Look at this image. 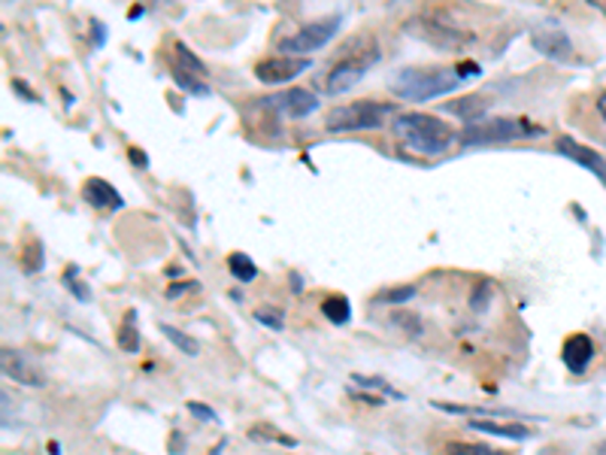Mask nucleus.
Wrapping results in <instances>:
<instances>
[{
    "instance_id": "f257e3e1",
    "label": "nucleus",
    "mask_w": 606,
    "mask_h": 455,
    "mask_svg": "<svg viewBox=\"0 0 606 455\" xmlns=\"http://www.w3.org/2000/svg\"><path fill=\"white\" fill-rule=\"evenodd\" d=\"M470 73H479V67L474 61L458 67H440V65H425V67H400L388 77V91L397 95L400 100H413V103H425V100L443 98V95H453L455 89H461L464 79Z\"/></svg>"
},
{
    "instance_id": "f03ea898",
    "label": "nucleus",
    "mask_w": 606,
    "mask_h": 455,
    "mask_svg": "<svg viewBox=\"0 0 606 455\" xmlns=\"http://www.w3.org/2000/svg\"><path fill=\"white\" fill-rule=\"evenodd\" d=\"M395 137L397 144L407 146L413 152L437 158L446 156L461 140V131L430 112H400L395 119Z\"/></svg>"
},
{
    "instance_id": "7ed1b4c3",
    "label": "nucleus",
    "mask_w": 606,
    "mask_h": 455,
    "mask_svg": "<svg viewBox=\"0 0 606 455\" xmlns=\"http://www.w3.org/2000/svg\"><path fill=\"white\" fill-rule=\"evenodd\" d=\"M379 61V43H376L374 37H355L349 43L342 46L337 58H334V65L325 70V77L319 79L321 91H328V95H342V91H349L352 86H358L364 77H367V70Z\"/></svg>"
},
{
    "instance_id": "20e7f679",
    "label": "nucleus",
    "mask_w": 606,
    "mask_h": 455,
    "mask_svg": "<svg viewBox=\"0 0 606 455\" xmlns=\"http://www.w3.org/2000/svg\"><path fill=\"white\" fill-rule=\"evenodd\" d=\"M546 128L530 119H521V116H497V119H488V122H470L461 131L464 146H485V144H513V140H534V137H543Z\"/></svg>"
},
{
    "instance_id": "39448f33",
    "label": "nucleus",
    "mask_w": 606,
    "mask_h": 455,
    "mask_svg": "<svg viewBox=\"0 0 606 455\" xmlns=\"http://www.w3.org/2000/svg\"><path fill=\"white\" fill-rule=\"evenodd\" d=\"M391 107L379 103V100H352V103H342L334 107L325 116V128L334 133H352V131H370V128H383L388 119Z\"/></svg>"
},
{
    "instance_id": "423d86ee",
    "label": "nucleus",
    "mask_w": 606,
    "mask_h": 455,
    "mask_svg": "<svg viewBox=\"0 0 606 455\" xmlns=\"http://www.w3.org/2000/svg\"><path fill=\"white\" fill-rule=\"evenodd\" d=\"M413 28H419L416 37L421 40H428L430 46H437V49H449V52H458L464 46H470L476 40V33H470L461 24H455L453 19H446L443 12H428V16H419V22L413 24Z\"/></svg>"
},
{
    "instance_id": "0eeeda50",
    "label": "nucleus",
    "mask_w": 606,
    "mask_h": 455,
    "mask_svg": "<svg viewBox=\"0 0 606 455\" xmlns=\"http://www.w3.org/2000/svg\"><path fill=\"white\" fill-rule=\"evenodd\" d=\"M173 56H170V73L177 79L179 89H186L188 95H210V86H207V67L203 61H198V56L182 43H173Z\"/></svg>"
},
{
    "instance_id": "6e6552de",
    "label": "nucleus",
    "mask_w": 606,
    "mask_h": 455,
    "mask_svg": "<svg viewBox=\"0 0 606 455\" xmlns=\"http://www.w3.org/2000/svg\"><path fill=\"white\" fill-rule=\"evenodd\" d=\"M342 19L340 16H328V19H319V22L304 24L300 31H295L291 37H286L279 49L286 56H307V52H316L321 46H328V40H334V33L340 31Z\"/></svg>"
},
{
    "instance_id": "1a4fd4ad",
    "label": "nucleus",
    "mask_w": 606,
    "mask_h": 455,
    "mask_svg": "<svg viewBox=\"0 0 606 455\" xmlns=\"http://www.w3.org/2000/svg\"><path fill=\"white\" fill-rule=\"evenodd\" d=\"M309 65H312V61L304 56H270L261 58V61L255 65V77L261 79L265 86H282V82L298 79Z\"/></svg>"
},
{
    "instance_id": "9d476101",
    "label": "nucleus",
    "mask_w": 606,
    "mask_h": 455,
    "mask_svg": "<svg viewBox=\"0 0 606 455\" xmlns=\"http://www.w3.org/2000/svg\"><path fill=\"white\" fill-rule=\"evenodd\" d=\"M265 103L286 119H304V116H312L319 110V98L309 89H286L274 98H267Z\"/></svg>"
},
{
    "instance_id": "9b49d317",
    "label": "nucleus",
    "mask_w": 606,
    "mask_h": 455,
    "mask_svg": "<svg viewBox=\"0 0 606 455\" xmlns=\"http://www.w3.org/2000/svg\"><path fill=\"white\" fill-rule=\"evenodd\" d=\"M0 365H3V374L16 383H22V386H31V389H40L46 383L43 370L37 365H31L28 358L19 353V349H12V346H3L0 349Z\"/></svg>"
},
{
    "instance_id": "f8f14e48",
    "label": "nucleus",
    "mask_w": 606,
    "mask_h": 455,
    "mask_svg": "<svg viewBox=\"0 0 606 455\" xmlns=\"http://www.w3.org/2000/svg\"><path fill=\"white\" fill-rule=\"evenodd\" d=\"M530 43L540 56L552 58V61H574L576 49L570 43V37L558 28H540V31L530 33Z\"/></svg>"
},
{
    "instance_id": "ddd939ff",
    "label": "nucleus",
    "mask_w": 606,
    "mask_h": 455,
    "mask_svg": "<svg viewBox=\"0 0 606 455\" xmlns=\"http://www.w3.org/2000/svg\"><path fill=\"white\" fill-rule=\"evenodd\" d=\"M558 152H562L564 158H570V161H576V165H583L585 170H592L600 182L606 186V158L597 156L595 149H588V146L576 144V140H570V137H558Z\"/></svg>"
},
{
    "instance_id": "4468645a",
    "label": "nucleus",
    "mask_w": 606,
    "mask_h": 455,
    "mask_svg": "<svg viewBox=\"0 0 606 455\" xmlns=\"http://www.w3.org/2000/svg\"><path fill=\"white\" fill-rule=\"evenodd\" d=\"M562 358L564 365L570 367V374H585L588 365H592V358H595V340L588 334H570L564 340Z\"/></svg>"
},
{
    "instance_id": "2eb2a0df",
    "label": "nucleus",
    "mask_w": 606,
    "mask_h": 455,
    "mask_svg": "<svg viewBox=\"0 0 606 455\" xmlns=\"http://www.w3.org/2000/svg\"><path fill=\"white\" fill-rule=\"evenodd\" d=\"M82 198L89 200L95 210H121L125 207V200L116 189H112L107 179L91 177L86 179V186H82Z\"/></svg>"
},
{
    "instance_id": "dca6fc26",
    "label": "nucleus",
    "mask_w": 606,
    "mask_h": 455,
    "mask_svg": "<svg viewBox=\"0 0 606 455\" xmlns=\"http://www.w3.org/2000/svg\"><path fill=\"white\" fill-rule=\"evenodd\" d=\"M474 432L491 434V437H504V441H525L528 437V428L518 423V425H504V423H488V419H474V423H467Z\"/></svg>"
},
{
    "instance_id": "f3484780",
    "label": "nucleus",
    "mask_w": 606,
    "mask_h": 455,
    "mask_svg": "<svg viewBox=\"0 0 606 455\" xmlns=\"http://www.w3.org/2000/svg\"><path fill=\"white\" fill-rule=\"evenodd\" d=\"M119 349L121 353H137L140 349V332H137V313L128 310L125 313V319L119 325Z\"/></svg>"
},
{
    "instance_id": "a211bd4d",
    "label": "nucleus",
    "mask_w": 606,
    "mask_h": 455,
    "mask_svg": "<svg viewBox=\"0 0 606 455\" xmlns=\"http://www.w3.org/2000/svg\"><path fill=\"white\" fill-rule=\"evenodd\" d=\"M321 313H325L334 325H346L352 319V304L342 298V295H328V298L321 300Z\"/></svg>"
},
{
    "instance_id": "6ab92c4d",
    "label": "nucleus",
    "mask_w": 606,
    "mask_h": 455,
    "mask_svg": "<svg viewBox=\"0 0 606 455\" xmlns=\"http://www.w3.org/2000/svg\"><path fill=\"white\" fill-rule=\"evenodd\" d=\"M161 334H165L167 340L177 346V349H182L186 356H198V353H200L198 340H195L191 334H186V332H179V328H173V325H161Z\"/></svg>"
},
{
    "instance_id": "aec40b11",
    "label": "nucleus",
    "mask_w": 606,
    "mask_h": 455,
    "mask_svg": "<svg viewBox=\"0 0 606 455\" xmlns=\"http://www.w3.org/2000/svg\"><path fill=\"white\" fill-rule=\"evenodd\" d=\"M228 267H231V277H237L240 283H252L258 277V267H255V261L246 253H231Z\"/></svg>"
},
{
    "instance_id": "412c9836",
    "label": "nucleus",
    "mask_w": 606,
    "mask_h": 455,
    "mask_svg": "<svg viewBox=\"0 0 606 455\" xmlns=\"http://www.w3.org/2000/svg\"><path fill=\"white\" fill-rule=\"evenodd\" d=\"M485 110H488V100L485 98H467V100H455L453 103L455 116H467V119H474V122L483 119Z\"/></svg>"
},
{
    "instance_id": "4be33fe9",
    "label": "nucleus",
    "mask_w": 606,
    "mask_h": 455,
    "mask_svg": "<svg viewBox=\"0 0 606 455\" xmlns=\"http://www.w3.org/2000/svg\"><path fill=\"white\" fill-rule=\"evenodd\" d=\"M249 437H255V441H270V444L298 446V441H295V437H288V434L276 432V428H270V425H255V428H249Z\"/></svg>"
},
{
    "instance_id": "5701e85b",
    "label": "nucleus",
    "mask_w": 606,
    "mask_h": 455,
    "mask_svg": "<svg viewBox=\"0 0 606 455\" xmlns=\"http://www.w3.org/2000/svg\"><path fill=\"white\" fill-rule=\"evenodd\" d=\"M446 455H504L491 449V446L485 444H449L446 446Z\"/></svg>"
},
{
    "instance_id": "b1692460",
    "label": "nucleus",
    "mask_w": 606,
    "mask_h": 455,
    "mask_svg": "<svg viewBox=\"0 0 606 455\" xmlns=\"http://www.w3.org/2000/svg\"><path fill=\"white\" fill-rule=\"evenodd\" d=\"M491 291H495V286H491L488 279H479V286H476L474 295H470V307H474L476 313H483L485 307H488V298H491Z\"/></svg>"
},
{
    "instance_id": "393cba45",
    "label": "nucleus",
    "mask_w": 606,
    "mask_h": 455,
    "mask_svg": "<svg viewBox=\"0 0 606 455\" xmlns=\"http://www.w3.org/2000/svg\"><path fill=\"white\" fill-rule=\"evenodd\" d=\"M61 279H64L67 289L73 291V295H77L79 300H89L91 298L89 286H82V283H79V279H77V267H70V270H67V274Z\"/></svg>"
},
{
    "instance_id": "a878e982",
    "label": "nucleus",
    "mask_w": 606,
    "mask_h": 455,
    "mask_svg": "<svg viewBox=\"0 0 606 455\" xmlns=\"http://www.w3.org/2000/svg\"><path fill=\"white\" fill-rule=\"evenodd\" d=\"M24 270L28 274H37L40 267H43V249H40V244H31L28 246V256H24Z\"/></svg>"
},
{
    "instance_id": "bb28decb",
    "label": "nucleus",
    "mask_w": 606,
    "mask_h": 455,
    "mask_svg": "<svg viewBox=\"0 0 606 455\" xmlns=\"http://www.w3.org/2000/svg\"><path fill=\"white\" fill-rule=\"evenodd\" d=\"M416 295V286H404V289H388L379 295V300L383 304H404V300H409Z\"/></svg>"
},
{
    "instance_id": "cd10ccee",
    "label": "nucleus",
    "mask_w": 606,
    "mask_h": 455,
    "mask_svg": "<svg viewBox=\"0 0 606 455\" xmlns=\"http://www.w3.org/2000/svg\"><path fill=\"white\" fill-rule=\"evenodd\" d=\"M188 413H191V416H198V419H203V423H219V416H216L210 407L198 404V400H188Z\"/></svg>"
},
{
    "instance_id": "c85d7f7f",
    "label": "nucleus",
    "mask_w": 606,
    "mask_h": 455,
    "mask_svg": "<svg viewBox=\"0 0 606 455\" xmlns=\"http://www.w3.org/2000/svg\"><path fill=\"white\" fill-rule=\"evenodd\" d=\"M255 319H261V323L267 325V328H282V313H270V310H258L255 313Z\"/></svg>"
},
{
    "instance_id": "c756f323",
    "label": "nucleus",
    "mask_w": 606,
    "mask_h": 455,
    "mask_svg": "<svg viewBox=\"0 0 606 455\" xmlns=\"http://www.w3.org/2000/svg\"><path fill=\"white\" fill-rule=\"evenodd\" d=\"M395 323L404 325L409 334H419V328H416V325H419V316H407V313H397Z\"/></svg>"
},
{
    "instance_id": "7c9ffc66",
    "label": "nucleus",
    "mask_w": 606,
    "mask_h": 455,
    "mask_svg": "<svg viewBox=\"0 0 606 455\" xmlns=\"http://www.w3.org/2000/svg\"><path fill=\"white\" fill-rule=\"evenodd\" d=\"M188 291H198V283H182V286H170V289H167V298H179V295H188Z\"/></svg>"
},
{
    "instance_id": "2f4dec72",
    "label": "nucleus",
    "mask_w": 606,
    "mask_h": 455,
    "mask_svg": "<svg viewBox=\"0 0 606 455\" xmlns=\"http://www.w3.org/2000/svg\"><path fill=\"white\" fill-rule=\"evenodd\" d=\"M128 156H131V161H137L140 167H146V158H143V152H140V149H131Z\"/></svg>"
},
{
    "instance_id": "473e14b6",
    "label": "nucleus",
    "mask_w": 606,
    "mask_h": 455,
    "mask_svg": "<svg viewBox=\"0 0 606 455\" xmlns=\"http://www.w3.org/2000/svg\"><path fill=\"white\" fill-rule=\"evenodd\" d=\"M597 112H600V119L606 122V91L600 95V98H597Z\"/></svg>"
},
{
    "instance_id": "72a5a7b5",
    "label": "nucleus",
    "mask_w": 606,
    "mask_h": 455,
    "mask_svg": "<svg viewBox=\"0 0 606 455\" xmlns=\"http://www.w3.org/2000/svg\"><path fill=\"white\" fill-rule=\"evenodd\" d=\"M588 3H592V7H595V10L606 19V0H588Z\"/></svg>"
}]
</instances>
